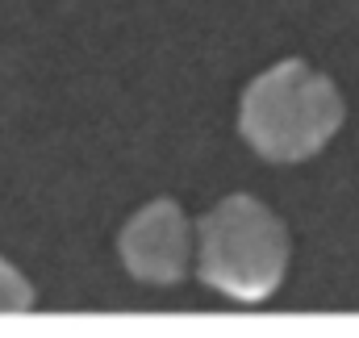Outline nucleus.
Wrapping results in <instances>:
<instances>
[{
	"mask_svg": "<svg viewBox=\"0 0 359 338\" xmlns=\"http://www.w3.org/2000/svg\"><path fill=\"white\" fill-rule=\"evenodd\" d=\"M196 271L234 301H264L288 271V230L255 196H226L196 222Z\"/></svg>",
	"mask_w": 359,
	"mask_h": 338,
	"instance_id": "f03ea898",
	"label": "nucleus"
},
{
	"mask_svg": "<svg viewBox=\"0 0 359 338\" xmlns=\"http://www.w3.org/2000/svg\"><path fill=\"white\" fill-rule=\"evenodd\" d=\"M34 309V288L29 280L0 259V313H29Z\"/></svg>",
	"mask_w": 359,
	"mask_h": 338,
	"instance_id": "20e7f679",
	"label": "nucleus"
},
{
	"mask_svg": "<svg viewBox=\"0 0 359 338\" xmlns=\"http://www.w3.org/2000/svg\"><path fill=\"white\" fill-rule=\"evenodd\" d=\"M343 117L347 104L330 76L301 59H284L247 84L238 134L271 163H301L339 134Z\"/></svg>",
	"mask_w": 359,
	"mask_h": 338,
	"instance_id": "f257e3e1",
	"label": "nucleus"
},
{
	"mask_svg": "<svg viewBox=\"0 0 359 338\" xmlns=\"http://www.w3.org/2000/svg\"><path fill=\"white\" fill-rule=\"evenodd\" d=\"M121 263L134 280L142 284H180L188 271V255H192V226L184 217L176 201H151L147 209H138L121 238H117Z\"/></svg>",
	"mask_w": 359,
	"mask_h": 338,
	"instance_id": "7ed1b4c3",
	"label": "nucleus"
}]
</instances>
